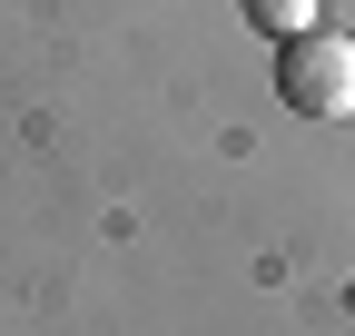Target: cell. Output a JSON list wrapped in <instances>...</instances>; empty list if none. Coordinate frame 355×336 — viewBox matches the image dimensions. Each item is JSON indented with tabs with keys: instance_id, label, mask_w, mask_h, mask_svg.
Wrapping results in <instances>:
<instances>
[{
	"instance_id": "1",
	"label": "cell",
	"mask_w": 355,
	"mask_h": 336,
	"mask_svg": "<svg viewBox=\"0 0 355 336\" xmlns=\"http://www.w3.org/2000/svg\"><path fill=\"white\" fill-rule=\"evenodd\" d=\"M277 99H286L296 119H355V40H345L336 20L277 40Z\"/></svg>"
},
{
	"instance_id": "2",
	"label": "cell",
	"mask_w": 355,
	"mask_h": 336,
	"mask_svg": "<svg viewBox=\"0 0 355 336\" xmlns=\"http://www.w3.org/2000/svg\"><path fill=\"white\" fill-rule=\"evenodd\" d=\"M247 20L266 40H296V30H316V0H247Z\"/></svg>"
}]
</instances>
